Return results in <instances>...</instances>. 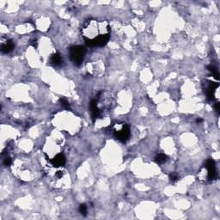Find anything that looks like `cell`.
I'll return each mask as SVG.
<instances>
[{"mask_svg":"<svg viewBox=\"0 0 220 220\" xmlns=\"http://www.w3.org/2000/svg\"><path fill=\"white\" fill-rule=\"evenodd\" d=\"M85 53H86L85 48L81 46H74L70 48V59L77 66H79L83 63Z\"/></svg>","mask_w":220,"mask_h":220,"instance_id":"6da1fadb","label":"cell"},{"mask_svg":"<svg viewBox=\"0 0 220 220\" xmlns=\"http://www.w3.org/2000/svg\"><path fill=\"white\" fill-rule=\"evenodd\" d=\"M110 38V34L108 33L104 34H100L97 37L94 39H89L87 37H84V39L85 44L88 47H104L107 43L108 42Z\"/></svg>","mask_w":220,"mask_h":220,"instance_id":"7a4b0ae2","label":"cell"},{"mask_svg":"<svg viewBox=\"0 0 220 220\" xmlns=\"http://www.w3.org/2000/svg\"><path fill=\"white\" fill-rule=\"evenodd\" d=\"M114 138H116L118 140L125 143L130 138V128L126 123H123L120 129L114 130Z\"/></svg>","mask_w":220,"mask_h":220,"instance_id":"3957f363","label":"cell"},{"mask_svg":"<svg viewBox=\"0 0 220 220\" xmlns=\"http://www.w3.org/2000/svg\"><path fill=\"white\" fill-rule=\"evenodd\" d=\"M206 169H207V179L208 181H213L217 178V170L215 166V162L212 159H208L206 165Z\"/></svg>","mask_w":220,"mask_h":220,"instance_id":"277c9868","label":"cell"},{"mask_svg":"<svg viewBox=\"0 0 220 220\" xmlns=\"http://www.w3.org/2000/svg\"><path fill=\"white\" fill-rule=\"evenodd\" d=\"M49 162L51 163V164L53 167L58 168V167H61V166H64V165L65 164L66 159H65V155H64L63 153H59Z\"/></svg>","mask_w":220,"mask_h":220,"instance_id":"5b68a950","label":"cell"},{"mask_svg":"<svg viewBox=\"0 0 220 220\" xmlns=\"http://www.w3.org/2000/svg\"><path fill=\"white\" fill-rule=\"evenodd\" d=\"M96 103H97V102H96V99L91 100V102L89 103V108L91 110V116H92L93 121H95L99 117L100 114H101V110L98 108Z\"/></svg>","mask_w":220,"mask_h":220,"instance_id":"8992f818","label":"cell"},{"mask_svg":"<svg viewBox=\"0 0 220 220\" xmlns=\"http://www.w3.org/2000/svg\"><path fill=\"white\" fill-rule=\"evenodd\" d=\"M219 87L218 83H214V82H210V84L208 87L207 92H206V97L209 101H212L214 99V91Z\"/></svg>","mask_w":220,"mask_h":220,"instance_id":"52a82bcc","label":"cell"},{"mask_svg":"<svg viewBox=\"0 0 220 220\" xmlns=\"http://www.w3.org/2000/svg\"><path fill=\"white\" fill-rule=\"evenodd\" d=\"M14 47H15V45L12 42V41H8L7 42L1 46V51L4 53H9L10 52L12 51Z\"/></svg>","mask_w":220,"mask_h":220,"instance_id":"ba28073f","label":"cell"},{"mask_svg":"<svg viewBox=\"0 0 220 220\" xmlns=\"http://www.w3.org/2000/svg\"><path fill=\"white\" fill-rule=\"evenodd\" d=\"M52 65H53L54 66H59L60 65L62 62H63V59L61 58V55L59 54V53H56L52 55L51 59H50Z\"/></svg>","mask_w":220,"mask_h":220,"instance_id":"9c48e42d","label":"cell"},{"mask_svg":"<svg viewBox=\"0 0 220 220\" xmlns=\"http://www.w3.org/2000/svg\"><path fill=\"white\" fill-rule=\"evenodd\" d=\"M168 159H169V157L167 155L161 153V154H158L157 157H155V162L157 163V164H162V163L168 161Z\"/></svg>","mask_w":220,"mask_h":220,"instance_id":"30bf717a","label":"cell"},{"mask_svg":"<svg viewBox=\"0 0 220 220\" xmlns=\"http://www.w3.org/2000/svg\"><path fill=\"white\" fill-rule=\"evenodd\" d=\"M209 72H212V76L214 77L216 79H218V69H217L214 65H208L206 67Z\"/></svg>","mask_w":220,"mask_h":220,"instance_id":"8fae6325","label":"cell"},{"mask_svg":"<svg viewBox=\"0 0 220 220\" xmlns=\"http://www.w3.org/2000/svg\"><path fill=\"white\" fill-rule=\"evenodd\" d=\"M79 212L80 213L83 215V216H86L87 215V206L85 205V204H81L80 206H79Z\"/></svg>","mask_w":220,"mask_h":220,"instance_id":"7c38bea8","label":"cell"},{"mask_svg":"<svg viewBox=\"0 0 220 220\" xmlns=\"http://www.w3.org/2000/svg\"><path fill=\"white\" fill-rule=\"evenodd\" d=\"M59 102H60V104H61L65 108H69L70 104H69V102H68V101L65 98H59Z\"/></svg>","mask_w":220,"mask_h":220,"instance_id":"4fadbf2b","label":"cell"},{"mask_svg":"<svg viewBox=\"0 0 220 220\" xmlns=\"http://www.w3.org/2000/svg\"><path fill=\"white\" fill-rule=\"evenodd\" d=\"M169 180H170V182H175L179 180V177H178L176 174H170L169 175Z\"/></svg>","mask_w":220,"mask_h":220,"instance_id":"5bb4252c","label":"cell"},{"mask_svg":"<svg viewBox=\"0 0 220 220\" xmlns=\"http://www.w3.org/2000/svg\"><path fill=\"white\" fill-rule=\"evenodd\" d=\"M4 164L5 165V166H10V165L11 164V158L10 157H5V159H4Z\"/></svg>","mask_w":220,"mask_h":220,"instance_id":"9a60e30c","label":"cell"},{"mask_svg":"<svg viewBox=\"0 0 220 220\" xmlns=\"http://www.w3.org/2000/svg\"><path fill=\"white\" fill-rule=\"evenodd\" d=\"M215 108H216V111L218 113H219V110H220V103L218 102H216V104H215Z\"/></svg>","mask_w":220,"mask_h":220,"instance_id":"2e32d148","label":"cell"},{"mask_svg":"<svg viewBox=\"0 0 220 220\" xmlns=\"http://www.w3.org/2000/svg\"><path fill=\"white\" fill-rule=\"evenodd\" d=\"M56 175L59 178L62 177V172H61V171H58V172L56 173Z\"/></svg>","mask_w":220,"mask_h":220,"instance_id":"e0dca14e","label":"cell"},{"mask_svg":"<svg viewBox=\"0 0 220 220\" xmlns=\"http://www.w3.org/2000/svg\"><path fill=\"white\" fill-rule=\"evenodd\" d=\"M202 121H203V120H202V119H197V120H196V122L197 123H201Z\"/></svg>","mask_w":220,"mask_h":220,"instance_id":"ac0fdd59","label":"cell"}]
</instances>
